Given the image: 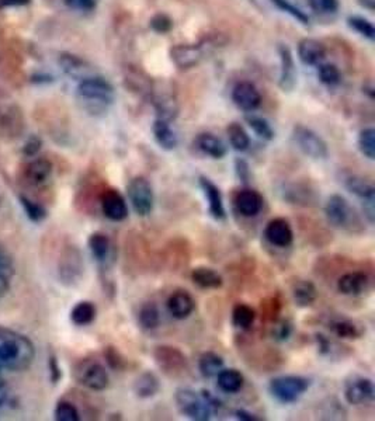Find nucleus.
Instances as JSON below:
<instances>
[{
    "label": "nucleus",
    "instance_id": "38",
    "mask_svg": "<svg viewBox=\"0 0 375 421\" xmlns=\"http://www.w3.org/2000/svg\"><path fill=\"white\" fill-rule=\"evenodd\" d=\"M60 64L68 76H71L74 79H81V81L88 78L89 68H88L86 62L82 61L81 58H78L75 55H62L60 60Z\"/></svg>",
    "mask_w": 375,
    "mask_h": 421
},
{
    "label": "nucleus",
    "instance_id": "23",
    "mask_svg": "<svg viewBox=\"0 0 375 421\" xmlns=\"http://www.w3.org/2000/svg\"><path fill=\"white\" fill-rule=\"evenodd\" d=\"M327 327L334 336L346 340H357L365 331L360 323L347 317H334L327 323Z\"/></svg>",
    "mask_w": 375,
    "mask_h": 421
},
{
    "label": "nucleus",
    "instance_id": "31",
    "mask_svg": "<svg viewBox=\"0 0 375 421\" xmlns=\"http://www.w3.org/2000/svg\"><path fill=\"white\" fill-rule=\"evenodd\" d=\"M224 358L214 352V351H205L200 359H198V371L203 378L210 379L218 375V372L224 368Z\"/></svg>",
    "mask_w": 375,
    "mask_h": 421
},
{
    "label": "nucleus",
    "instance_id": "24",
    "mask_svg": "<svg viewBox=\"0 0 375 421\" xmlns=\"http://www.w3.org/2000/svg\"><path fill=\"white\" fill-rule=\"evenodd\" d=\"M152 132L156 144L163 151H175L179 145V138L176 132L173 131L169 121H165L162 118H156L152 125Z\"/></svg>",
    "mask_w": 375,
    "mask_h": 421
},
{
    "label": "nucleus",
    "instance_id": "49",
    "mask_svg": "<svg viewBox=\"0 0 375 421\" xmlns=\"http://www.w3.org/2000/svg\"><path fill=\"white\" fill-rule=\"evenodd\" d=\"M20 201H22V205L25 207V209H26V212H27V215L32 221L40 222L47 216V209L43 205H40L39 202H34V201H32L26 197H22Z\"/></svg>",
    "mask_w": 375,
    "mask_h": 421
},
{
    "label": "nucleus",
    "instance_id": "61",
    "mask_svg": "<svg viewBox=\"0 0 375 421\" xmlns=\"http://www.w3.org/2000/svg\"><path fill=\"white\" fill-rule=\"evenodd\" d=\"M30 2V0H0V9L5 8H16V6H25Z\"/></svg>",
    "mask_w": 375,
    "mask_h": 421
},
{
    "label": "nucleus",
    "instance_id": "16",
    "mask_svg": "<svg viewBox=\"0 0 375 421\" xmlns=\"http://www.w3.org/2000/svg\"><path fill=\"white\" fill-rule=\"evenodd\" d=\"M266 240L280 249H285L294 242V232L289 222L284 218L271 219L264 229Z\"/></svg>",
    "mask_w": 375,
    "mask_h": 421
},
{
    "label": "nucleus",
    "instance_id": "27",
    "mask_svg": "<svg viewBox=\"0 0 375 421\" xmlns=\"http://www.w3.org/2000/svg\"><path fill=\"white\" fill-rule=\"evenodd\" d=\"M190 277L191 281L203 289H218L224 285V279L221 274H218V271H215L214 268L205 265H200L191 270Z\"/></svg>",
    "mask_w": 375,
    "mask_h": 421
},
{
    "label": "nucleus",
    "instance_id": "10",
    "mask_svg": "<svg viewBox=\"0 0 375 421\" xmlns=\"http://www.w3.org/2000/svg\"><path fill=\"white\" fill-rule=\"evenodd\" d=\"M375 397L374 383L369 378L351 375L344 382V399L348 404L361 406L372 401Z\"/></svg>",
    "mask_w": 375,
    "mask_h": 421
},
{
    "label": "nucleus",
    "instance_id": "34",
    "mask_svg": "<svg viewBox=\"0 0 375 421\" xmlns=\"http://www.w3.org/2000/svg\"><path fill=\"white\" fill-rule=\"evenodd\" d=\"M155 109L158 118L165 121H173L179 114V106L176 99L170 93H162L155 97Z\"/></svg>",
    "mask_w": 375,
    "mask_h": 421
},
{
    "label": "nucleus",
    "instance_id": "14",
    "mask_svg": "<svg viewBox=\"0 0 375 421\" xmlns=\"http://www.w3.org/2000/svg\"><path fill=\"white\" fill-rule=\"evenodd\" d=\"M264 205L263 195L253 188H243L233 197V207L238 214L245 218L257 216Z\"/></svg>",
    "mask_w": 375,
    "mask_h": 421
},
{
    "label": "nucleus",
    "instance_id": "12",
    "mask_svg": "<svg viewBox=\"0 0 375 421\" xmlns=\"http://www.w3.org/2000/svg\"><path fill=\"white\" fill-rule=\"evenodd\" d=\"M100 207L103 215L113 221L121 222L128 216V205L125 198L114 188H104L100 194Z\"/></svg>",
    "mask_w": 375,
    "mask_h": 421
},
{
    "label": "nucleus",
    "instance_id": "46",
    "mask_svg": "<svg viewBox=\"0 0 375 421\" xmlns=\"http://www.w3.org/2000/svg\"><path fill=\"white\" fill-rule=\"evenodd\" d=\"M104 358H106L109 366L114 371L123 372L128 366V359L114 345H109V347L104 348Z\"/></svg>",
    "mask_w": 375,
    "mask_h": 421
},
{
    "label": "nucleus",
    "instance_id": "52",
    "mask_svg": "<svg viewBox=\"0 0 375 421\" xmlns=\"http://www.w3.org/2000/svg\"><path fill=\"white\" fill-rule=\"evenodd\" d=\"M235 174L242 184H249V181L252 179V172H250L249 163L245 159H242V158L235 159Z\"/></svg>",
    "mask_w": 375,
    "mask_h": 421
},
{
    "label": "nucleus",
    "instance_id": "57",
    "mask_svg": "<svg viewBox=\"0 0 375 421\" xmlns=\"http://www.w3.org/2000/svg\"><path fill=\"white\" fill-rule=\"evenodd\" d=\"M50 371H51V380L54 383H58V380L62 378V372L58 365V359L54 355L50 358Z\"/></svg>",
    "mask_w": 375,
    "mask_h": 421
},
{
    "label": "nucleus",
    "instance_id": "22",
    "mask_svg": "<svg viewBox=\"0 0 375 421\" xmlns=\"http://www.w3.org/2000/svg\"><path fill=\"white\" fill-rule=\"evenodd\" d=\"M194 145L203 155L210 156L212 159H222L228 152L226 145L222 142V139L210 132L200 134L196 138Z\"/></svg>",
    "mask_w": 375,
    "mask_h": 421
},
{
    "label": "nucleus",
    "instance_id": "17",
    "mask_svg": "<svg viewBox=\"0 0 375 421\" xmlns=\"http://www.w3.org/2000/svg\"><path fill=\"white\" fill-rule=\"evenodd\" d=\"M232 102L238 109L252 113L261 104V95L253 83L239 82L232 90Z\"/></svg>",
    "mask_w": 375,
    "mask_h": 421
},
{
    "label": "nucleus",
    "instance_id": "26",
    "mask_svg": "<svg viewBox=\"0 0 375 421\" xmlns=\"http://www.w3.org/2000/svg\"><path fill=\"white\" fill-rule=\"evenodd\" d=\"M132 389L139 399H151L161 390V380L154 372L145 371L137 376Z\"/></svg>",
    "mask_w": 375,
    "mask_h": 421
},
{
    "label": "nucleus",
    "instance_id": "63",
    "mask_svg": "<svg viewBox=\"0 0 375 421\" xmlns=\"http://www.w3.org/2000/svg\"><path fill=\"white\" fill-rule=\"evenodd\" d=\"M358 4L368 11H374L375 8V0H358Z\"/></svg>",
    "mask_w": 375,
    "mask_h": 421
},
{
    "label": "nucleus",
    "instance_id": "39",
    "mask_svg": "<svg viewBox=\"0 0 375 421\" xmlns=\"http://www.w3.org/2000/svg\"><path fill=\"white\" fill-rule=\"evenodd\" d=\"M226 134H228V138H229V144L235 151L245 152V151L249 149L250 138H249L247 132L245 131V128L240 124H238V123L229 124L228 128H226Z\"/></svg>",
    "mask_w": 375,
    "mask_h": 421
},
{
    "label": "nucleus",
    "instance_id": "5",
    "mask_svg": "<svg viewBox=\"0 0 375 421\" xmlns=\"http://www.w3.org/2000/svg\"><path fill=\"white\" fill-rule=\"evenodd\" d=\"M175 401L179 411L196 421H208L212 415V408L208 406L203 394L190 387H179L175 393Z\"/></svg>",
    "mask_w": 375,
    "mask_h": 421
},
{
    "label": "nucleus",
    "instance_id": "51",
    "mask_svg": "<svg viewBox=\"0 0 375 421\" xmlns=\"http://www.w3.org/2000/svg\"><path fill=\"white\" fill-rule=\"evenodd\" d=\"M309 6L320 15H330L334 13L339 8L337 0H308Z\"/></svg>",
    "mask_w": 375,
    "mask_h": 421
},
{
    "label": "nucleus",
    "instance_id": "15",
    "mask_svg": "<svg viewBox=\"0 0 375 421\" xmlns=\"http://www.w3.org/2000/svg\"><path fill=\"white\" fill-rule=\"evenodd\" d=\"M371 277L364 271H348L337 279V291L346 296H358L369 289Z\"/></svg>",
    "mask_w": 375,
    "mask_h": 421
},
{
    "label": "nucleus",
    "instance_id": "25",
    "mask_svg": "<svg viewBox=\"0 0 375 421\" xmlns=\"http://www.w3.org/2000/svg\"><path fill=\"white\" fill-rule=\"evenodd\" d=\"M343 184L348 193L358 197L361 201L375 200V187L371 181L357 174H347L343 177Z\"/></svg>",
    "mask_w": 375,
    "mask_h": 421
},
{
    "label": "nucleus",
    "instance_id": "18",
    "mask_svg": "<svg viewBox=\"0 0 375 421\" xmlns=\"http://www.w3.org/2000/svg\"><path fill=\"white\" fill-rule=\"evenodd\" d=\"M198 184L204 193V197L208 201V211L210 215L215 219V221H225L226 218V211H225V205H224V198H222V193L219 190V187L210 180L205 176H200L198 177Z\"/></svg>",
    "mask_w": 375,
    "mask_h": 421
},
{
    "label": "nucleus",
    "instance_id": "42",
    "mask_svg": "<svg viewBox=\"0 0 375 421\" xmlns=\"http://www.w3.org/2000/svg\"><path fill=\"white\" fill-rule=\"evenodd\" d=\"M246 123L249 124V127L254 131V134L259 138H261L264 141L274 139V130L271 128V125L263 117L249 114V116H246Z\"/></svg>",
    "mask_w": 375,
    "mask_h": 421
},
{
    "label": "nucleus",
    "instance_id": "36",
    "mask_svg": "<svg viewBox=\"0 0 375 421\" xmlns=\"http://www.w3.org/2000/svg\"><path fill=\"white\" fill-rule=\"evenodd\" d=\"M96 315H97V309L95 303L89 301H82L78 302L71 310V320L76 326H88L96 319Z\"/></svg>",
    "mask_w": 375,
    "mask_h": 421
},
{
    "label": "nucleus",
    "instance_id": "43",
    "mask_svg": "<svg viewBox=\"0 0 375 421\" xmlns=\"http://www.w3.org/2000/svg\"><path fill=\"white\" fill-rule=\"evenodd\" d=\"M318 78L323 85H326L329 88L339 85L341 81L340 71L333 64H319L318 65Z\"/></svg>",
    "mask_w": 375,
    "mask_h": 421
},
{
    "label": "nucleus",
    "instance_id": "35",
    "mask_svg": "<svg viewBox=\"0 0 375 421\" xmlns=\"http://www.w3.org/2000/svg\"><path fill=\"white\" fill-rule=\"evenodd\" d=\"M256 320V310L246 303H236L232 309V324L240 330H249Z\"/></svg>",
    "mask_w": 375,
    "mask_h": 421
},
{
    "label": "nucleus",
    "instance_id": "6",
    "mask_svg": "<svg viewBox=\"0 0 375 421\" xmlns=\"http://www.w3.org/2000/svg\"><path fill=\"white\" fill-rule=\"evenodd\" d=\"M127 191H128L130 202L137 215L148 216L152 214L155 207V194H154L152 184L149 183L148 179L142 176L134 177L128 183Z\"/></svg>",
    "mask_w": 375,
    "mask_h": 421
},
{
    "label": "nucleus",
    "instance_id": "50",
    "mask_svg": "<svg viewBox=\"0 0 375 421\" xmlns=\"http://www.w3.org/2000/svg\"><path fill=\"white\" fill-rule=\"evenodd\" d=\"M261 312H263L266 320L274 322L275 319H278V315L281 312V301L277 296L264 299L261 302Z\"/></svg>",
    "mask_w": 375,
    "mask_h": 421
},
{
    "label": "nucleus",
    "instance_id": "33",
    "mask_svg": "<svg viewBox=\"0 0 375 421\" xmlns=\"http://www.w3.org/2000/svg\"><path fill=\"white\" fill-rule=\"evenodd\" d=\"M162 315L156 303L146 302L138 310V323L144 330H155L161 326Z\"/></svg>",
    "mask_w": 375,
    "mask_h": 421
},
{
    "label": "nucleus",
    "instance_id": "4",
    "mask_svg": "<svg viewBox=\"0 0 375 421\" xmlns=\"http://www.w3.org/2000/svg\"><path fill=\"white\" fill-rule=\"evenodd\" d=\"M311 379L301 375L275 376L268 383L270 394L280 403L289 404L299 400V397L309 389Z\"/></svg>",
    "mask_w": 375,
    "mask_h": 421
},
{
    "label": "nucleus",
    "instance_id": "9",
    "mask_svg": "<svg viewBox=\"0 0 375 421\" xmlns=\"http://www.w3.org/2000/svg\"><path fill=\"white\" fill-rule=\"evenodd\" d=\"M154 359L168 376L182 375L189 368V359L184 352L173 345H158L154 350Z\"/></svg>",
    "mask_w": 375,
    "mask_h": 421
},
{
    "label": "nucleus",
    "instance_id": "56",
    "mask_svg": "<svg viewBox=\"0 0 375 421\" xmlns=\"http://www.w3.org/2000/svg\"><path fill=\"white\" fill-rule=\"evenodd\" d=\"M375 200H367V201H362V211H364V216L367 218L368 223L372 225L374 221H375Z\"/></svg>",
    "mask_w": 375,
    "mask_h": 421
},
{
    "label": "nucleus",
    "instance_id": "21",
    "mask_svg": "<svg viewBox=\"0 0 375 421\" xmlns=\"http://www.w3.org/2000/svg\"><path fill=\"white\" fill-rule=\"evenodd\" d=\"M298 57L308 67H318L326 57V50L322 43L313 39H304L298 44Z\"/></svg>",
    "mask_w": 375,
    "mask_h": 421
},
{
    "label": "nucleus",
    "instance_id": "3",
    "mask_svg": "<svg viewBox=\"0 0 375 421\" xmlns=\"http://www.w3.org/2000/svg\"><path fill=\"white\" fill-rule=\"evenodd\" d=\"M323 211L327 223L333 228L343 229L350 233H361L364 230L358 214L340 194H332L327 198Z\"/></svg>",
    "mask_w": 375,
    "mask_h": 421
},
{
    "label": "nucleus",
    "instance_id": "11",
    "mask_svg": "<svg viewBox=\"0 0 375 421\" xmlns=\"http://www.w3.org/2000/svg\"><path fill=\"white\" fill-rule=\"evenodd\" d=\"M284 201L298 207H315L319 201L318 190L308 183H288L281 190Z\"/></svg>",
    "mask_w": 375,
    "mask_h": 421
},
{
    "label": "nucleus",
    "instance_id": "29",
    "mask_svg": "<svg viewBox=\"0 0 375 421\" xmlns=\"http://www.w3.org/2000/svg\"><path fill=\"white\" fill-rule=\"evenodd\" d=\"M217 385L224 393H238L245 385V376L235 368H222L217 375Z\"/></svg>",
    "mask_w": 375,
    "mask_h": 421
},
{
    "label": "nucleus",
    "instance_id": "60",
    "mask_svg": "<svg viewBox=\"0 0 375 421\" xmlns=\"http://www.w3.org/2000/svg\"><path fill=\"white\" fill-rule=\"evenodd\" d=\"M201 394H203V397L205 399V401L208 403V406L212 408V410H215V408H222V403H221V400L218 399V397H215L211 392H208V390H203L201 392Z\"/></svg>",
    "mask_w": 375,
    "mask_h": 421
},
{
    "label": "nucleus",
    "instance_id": "13",
    "mask_svg": "<svg viewBox=\"0 0 375 421\" xmlns=\"http://www.w3.org/2000/svg\"><path fill=\"white\" fill-rule=\"evenodd\" d=\"M205 57V47L201 44H177L170 50V58L179 69L196 68Z\"/></svg>",
    "mask_w": 375,
    "mask_h": 421
},
{
    "label": "nucleus",
    "instance_id": "55",
    "mask_svg": "<svg viewBox=\"0 0 375 421\" xmlns=\"http://www.w3.org/2000/svg\"><path fill=\"white\" fill-rule=\"evenodd\" d=\"M152 27L159 33H165L172 27V22L166 16L159 15L152 20Z\"/></svg>",
    "mask_w": 375,
    "mask_h": 421
},
{
    "label": "nucleus",
    "instance_id": "40",
    "mask_svg": "<svg viewBox=\"0 0 375 421\" xmlns=\"http://www.w3.org/2000/svg\"><path fill=\"white\" fill-rule=\"evenodd\" d=\"M358 149L364 158L368 160L375 159V130L374 128H364L357 139Z\"/></svg>",
    "mask_w": 375,
    "mask_h": 421
},
{
    "label": "nucleus",
    "instance_id": "1",
    "mask_svg": "<svg viewBox=\"0 0 375 421\" xmlns=\"http://www.w3.org/2000/svg\"><path fill=\"white\" fill-rule=\"evenodd\" d=\"M36 357L32 340L15 330L0 327V368L25 371L30 368Z\"/></svg>",
    "mask_w": 375,
    "mask_h": 421
},
{
    "label": "nucleus",
    "instance_id": "44",
    "mask_svg": "<svg viewBox=\"0 0 375 421\" xmlns=\"http://www.w3.org/2000/svg\"><path fill=\"white\" fill-rule=\"evenodd\" d=\"M294 331V326H292V322L288 320V319H275L273 322V326H271V330H270V336L274 341H285L291 337Z\"/></svg>",
    "mask_w": 375,
    "mask_h": 421
},
{
    "label": "nucleus",
    "instance_id": "20",
    "mask_svg": "<svg viewBox=\"0 0 375 421\" xmlns=\"http://www.w3.org/2000/svg\"><path fill=\"white\" fill-rule=\"evenodd\" d=\"M278 54H280V62H281L280 88L284 92H289L295 88V83H296V71H295L294 58L287 46H280Z\"/></svg>",
    "mask_w": 375,
    "mask_h": 421
},
{
    "label": "nucleus",
    "instance_id": "2",
    "mask_svg": "<svg viewBox=\"0 0 375 421\" xmlns=\"http://www.w3.org/2000/svg\"><path fill=\"white\" fill-rule=\"evenodd\" d=\"M78 96L89 111H104L114 100V88L100 76H88L79 82Z\"/></svg>",
    "mask_w": 375,
    "mask_h": 421
},
{
    "label": "nucleus",
    "instance_id": "62",
    "mask_svg": "<svg viewBox=\"0 0 375 421\" xmlns=\"http://www.w3.org/2000/svg\"><path fill=\"white\" fill-rule=\"evenodd\" d=\"M9 397V392H8V386L5 379L2 378V373H0V407H2Z\"/></svg>",
    "mask_w": 375,
    "mask_h": 421
},
{
    "label": "nucleus",
    "instance_id": "41",
    "mask_svg": "<svg viewBox=\"0 0 375 421\" xmlns=\"http://www.w3.org/2000/svg\"><path fill=\"white\" fill-rule=\"evenodd\" d=\"M125 83L134 89V92L139 93V95H148L152 92V86H151V81L149 78H146L142 72L139 71H127L125 75Z\"/></svg>",
    "mask_w": 375,
    "mask_h": 421
},
{
    "label": "nucleus",
    "instance_id": "8",
    "mask_svg": "<svg viewBox=\"0 0 375 421\" xmlns=\"http://www.w3.org/2000/svg\"><path fill=\"white\" fill-rule=\"evenodd\" d=\"M76 380L90 390H104L109 386V372L96 359H83L75 368Z\"/></svg>",
    "mask_w": 375,
    "mask_h": 421
},
{
    "label": "nucleus",
    "instance_id": "54",
    "mask_svg": "<svg viewBox=\"0 0 375 421\" xmlns=\"http://www.w3.org/2000/svg\"><path fill=\"white\" fill-rule=\"evenodd\" d=\"M315 341H316L318 351H319L320 355H332V352H333V343L326 336L318 333L315 336Z\"/></svg>",
    "mask_w": 375,
    "mask_h": 421
},
{
    "label": "nucleus",
    "instance_id": "19",
    "mask_svg": "<svg viewBox=\"0 0 375 421\" xmlns=\"http://www.w3.org/2000/svg\"><path fill=\"white\" fill-rule=\"evenodd\" d=\"M169 313L177 319V320H184L190 317L196 309V301L194 298L184 289L175 291L168 302H166Z\"/></svg>",
    "mask_w": 375,
    "mask_h": 421
},
{
    "label": "nucleus",
    "instance_id": "48",
    "mask_svg": "<svg viewBox=\"0 0 375 421\" xmlns=\"http://www.w3.org/2000/svg\"><path fill=\"white\" fill-rule=\"evenodd\" d=\"M271 2L282 12H285L287 15H289L291 18H294L295 20H298L302 25H308L309 23V18L296 6H294L289 0H271Z\"/></svg>",
    "mask_w": 375,
    "mask_h": 421
},
{
    "label": "nucleus",
    "instance_id": "37",
    "mask_svg": "<svg viewBox=\"0 0 375 421\" xmlns=\"http://www.w3.org/2000/svg\"><path fill=\"white\" fill-rule=\"evenodd\" d=\"M15 267L11 256L0 247V299H2L11 288Z\"/></svg>",
    "mask_w": 375,
    "mask_h": 421
},
{
    "label": "nucleus",
    "instance_id": "59",
    "mask_svg": "<svg viewBox=\"0 0 375 421\" xmlns=\"http://www.w3.org/2000/svg\"><path fill=\"white\" fill-rule=\"evenodd\" d=\"M40 148H41V141H40L37 137H33V138H30L29 142L26 144L25 152H26V155H29V156H34V155L40 151Z\"/></svg>",
    "mask_w": 375,
    "mask_h": 421
},
{
    "label": "nucleus",
    "instance_id": "58",
    "mask_svg": "<svg viewBox=\"0 0 375 421\" xmlns=\"http://www.w3.org/2000/svg\"><path fill=\"white\" fill-rule=\"evenodd\" d=\"M235 417H236L238 420H240V421H261V420H263V418L259 417L257 414L250 413V411H247V410H245V408H238V410L235 411Z\"/></svg>",
    "mask_w": 375,
    "mask_h": 421
},
{
    "label": "nucleus",
    "instance_id": "30",
    "mask_svg": "<svg viewBox=\"0 0 375 421\" xmlns=\"http://www.w3.org/2000/svg\"><path fill=\"white\" fill-rule=\"evenodd\" d=\"M53 173V165L47 159H36L26 167V179L33 186L44 184Z\"/></svg>",
    "mask_w": 375,
    "mask_h": 421
},
{
    "label": "nucleus",
    "instance_id": "28",
    "mask_svg": "<svg viewBox=\"0 0 375 421\" xmlns=\"http://www.w3.org/2000/svg\"><path fill=\"white\" fill-rule=\"evenodd\" d=\"M294 302L299 308H309L315 303L318 298V291L313 282L308 279H298L294 282L291 289Z\"/></svg>",
    "mask_w": 375,
    "mask_h": 421
},
{
    "label": "nucleus",
    "instance_id": "47",
    "mask_svg": "<svg viewBox=\"0 0 375 421\" xmlns=\"http://www.w3.org/2000/svg\"><path fill=\"white\" fill-rule=\"evenodd\" d=\"M347 23H348V27L353 29L354 32H357L360 36H362L368 40H374L375 30H374V26L369 20H367L364 18H360V16H350L347 19Z\"/></svg>",
    "mask_w": 375,
    "mask_h": 421
},
{
    "label": "nucleus",
    "instance_id": "32",
    "mask_svg": "<svg viewBox=\"0 0 375 421\" xmlns=\"http://www.w3.org/2000/svg\"><path fill=\"white\" fill-rule=\"evenodd\" d=\"M88 244H89L92 256L99 263L107 261V258L110 256V251H111V242H110L107 235H104L102 232L92 233L89 240H88Z\"/></svg>",
    "mask_w": 375,
    "mask_h": 421
},
{
    "label": "nucleus",
    "instance_id": "45",
    "mask_svg": "<svg viewBox=\"0 0 375 421\" xmlns=\"http://www.w3.org/2000/svg\"><path fill=\"white\" fill-rule=\"evenodd\" d=\"M55 420H58V421H79L81 413L74 403L61 400V401H58V404L55 407Z\"/></svg>",
    "mask_w": 375,
    "mask_h": 421
},
{
    "label": "nucleus",
    "instance_id": "53",
    "mask_svg": "<svg viewBox=\"0 0 375 421\" xmlns=\"http://www.w3.org/2000/svg\"><path fill=\"white\" fill-rule=\"evenodd\" d=\"M65 5L76 12H90L96 8L97 0H64Z\"/></svg>",
    "mask_w": 375,
    "mask_h": 421
},
{
    "label": "nucleus",
    "instance_id": "7",
    "mask_svg": "<svg viewBox=\"0 0 375 421\" xmlns=\"http://www.w3.org/2000/svg\"><path fill=\"white\" fill-rule=\"evenodd\" d=\"M292 139L298 149L313 160H323L329 155L327 144L308 127L295 125L292 130Z\"/></svg>",
    "mask_w": 375,
    "mask_h": 421
}]
</instances>
